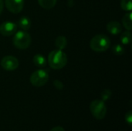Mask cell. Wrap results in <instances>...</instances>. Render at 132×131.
<instances>
[{
  "mask_svg": "<svg viewBox=\"0 0 132 131\" xmlns=\"http://www.w3.org/2000/svg\"><path fill=\"white\" fill-rule=\"evenodd\" d=\"M47 63L53 69H61L67 63V54L61 49H56L50 53Z\"/></svg>",
  "mask_w": 132,
  "mask_h": 131,
  "instance_id": "6da1fadb",
  "label": "cell"
},
{
  "mask_svg": "<svg viewBox=\"0 0 132 131\" xmlns=\"http://www.w3.org/2000/svg\"><path fill=\"white\" fill-rule=\"evenodd\" d=\"M111 46V41L109 38L104 34H98L94 36L90 42L91 49L94 52H105L109 49Z\"/></svg>",
  "mask_w": 132,
  "mask_h": 131,
  "instance_id": "7a4b0ae2",
  "label": "cell"
},
{
  "mask_svg": "<svg viewBox=\"0 0 132 131\" xmlns=\"http://www.w3.org/2000/svg\"><path fill=\"white\" fill-rule=\"evenodd\" d=\"M32 42L31 36L25 30H19L15 32L12 42L13 45L19 49H26L29 47Z\"/></svg>",
  "mask_w": 132,
  "mask_h": 131,
  "instance_id": "3957f363",
  "label": "cell"
},
{
  "mask_svg": "<svg viewBox=\"0 0 132 131\" xmlns=\"http://www.w3.org/2000/svg\"><path fill=\"white\" fill-rule=\"evenodd\" d=\"M90 112L97 120H102L107 114V107L105 103L101 100H93L90 105Z\"/></svg>",
  "mask_w": 132,
  "mask_h": 131,
  "instance_id": "277c9868",
  "label": "cell"
},
{
  "mask_svg": "<svg viewBox=\"0 0 132 131\" xmlns=\"http://www.w3.org/2000/svg\"><path fill=\"white\" fill-rule=\"evenodd\" d=\"M49 80V74L43 69H38L33 72L30 76V83L33 86H43Z\"/></svg>",
  "mask_w": 132,
  "mask_h": 131,
  "instance_id": "5b68a950",
  "label": "cell"
},
{
  "mask_svg": "<svg viewBox=\"0 0 132 131\" xmlns=\"http://www.w3.org/2000/svg\"><path fill=\"white\" fill-rule=\"evenodd\" d=\"M19 65V60L13 56H5L1 60V66L6 71L15 70Z\"/></svg>",
  "mask_w": 132,
  "mask_h": 131,
  "instance_id": "8992f818",
  "label": "cell"
},
{
  "mask_svg": "<svg viewBox=\"0 0 132 131\" xmlns=\"http://www.w3.org/2000/svg\"><path fill=\"white\" fill-rule=\"evenodd\" d=\"M6 8L13 14L19 13L24 6V0H5Z\"/></svg>",
  "mask_w": 132,
  "mask_h": 131,
  "instance_id": "52a82bcc",
  "label": "cell"
},
{
  "mask_svg": "<svg viewBox=\"0 0 132 131\" xmlns=\"http://www.w3.org/2000/svg\"><path fill=\"white\" fill-rule=\"evenodd\" d=\"M17 30V25L15 22L6 21L0 25V33L4 36H10L14 35Z\"/></svg>",
  "mask_w": 132,
  "mask_h": 131,
  "instance_id": "ba28073f",
  "label": "cell"
},
{
  "mask_svg": "<svg viewBox=\"0 0 132 131\" xmlns=\"http://www.w3.org/2000/svg\"><path fill=\"white\" fill-rule=\"evenodd\" d=\"M107 30L112 35H118L122 32V25L117 21H111L108 23Z\"/></svg>",
  "mask_w": 132,
  "mask_h": 131,
  "instance_id": "9c48e42d",
  "label": "cell"
},
{
  "mask_svg": "<svg viewBox=\"0 0 132 131\" xmlns=\"http://www.w3.org/2000/svg\"><path fill=\"white\" fill-rule=\"evenodd\" d=\"M33 64L39 68H44L47 64V60L44 56L41 54H36L32 58Z\"/></svg>",
  "mask_w": 132,
  "mask_h": 131,
  "instance_id": "30bf717a",
  "label": "cell"
},
{
  "mask_svg": "<svg viewBox=\"0 0 132 131\" xmlns=\"http://www.w3.org/2000/svg\"><path fill=\"white\" fill-rule=\"evenodd\" d=\"M19 27L25 31H27L30 29L31 25H32V22L30 20V19L27 16H23L22 18H20V19L19 20L18 22Z\"/></svg>",
  "mask_w": 132,
  "mask_h": 131,
  "instance_id": "8fae6325",
  "label": "cell"
},
{
  "mask_svg": "<svg viewBox=\"0 0 132 131\" xmlns=\"http://www.w3.org/2000/svg\"><path fill=\"white\" fill-rule=\"evenodd\" d=\"M122 24L125 26V28L127 30L131 31L132 29V19H131V12H127L123 19H122Z\"/></svg>",
  "mask_w": 132,
  "mask_h": 131,
  "instance_id": "7c38bea8",
  "label": "cell"
},
{
  "mask_svg": "<svg viewBox=\"0 0 132 131\" xmlns=\"http://www.w3.org/2000/svg\"><path fill=\"white\" fill-rule=\"evenodd\" d=\"M38 3L43 8L51 9L56 5V0H38Z\"/></svg>",
  "mask_w": 132,
  "mask_h": 131,
  "instance_id": "4fadbf2b",
  "label": "cell"
},
{
  "mask_svg": "<svg viewBox=\"0 0 132 131\" xmlns=\"http://www.w3.org/2000/svg\"><path fill=\"white\" fill-rule=\"evenodd\" d=\"M67 45V40L65 36H60L55 40V46L58 48V49H64Z\"/></svg>",
  "mask_w": 132,
  "mask_h": 131,
  "instance_id": "5bb4252c",
  "label": "cell"
},
{
  "mask_svg": "<svg viewBox=\"0 0 132 131\" xmlns=\"http://www.w3.org/2000/svg\"><path fill=\"white\" fill-rule=\"evenodd\" d=\"M132 34L131 31L127 30L121 33V42L124 45H128L131 42Z\"/></svg>",
  "mask_w": 132,
  "mask_h": 131,
  "instance_id": "9a60e30c",
  "label": "cell"
},
{
  "mask_svg": "<svg viewBox=\"0 0 132 131\" xmlns=\"http://www.w3.org/2000/svg\"><path fill=\"white\" fill-rule=\"evenodd\" d=\"M132 0H121V7L123 10L131 12L132 9Z\"/></svg>",
  "mask_w": 132,
  "mask_h": 131,
  "instance_id": "2e32d148",
  "label": "cell"
},
{
  "mask_svg": "<svg viewBox=\"0 0 132 131\" xmlns=\"http://www.w3.org/2000/svg\"><path fill=\"white\" fill-rule=\"evenodd\" d=\"M112 51L116 56H121L125 53V48L121 44H116L112 47Z\"/></svg>",
  "mask_w": 132,
  "mask_h": 131,
  "instance_id": "e0dca14e",
  "label": "cell"
},
{
  "mask_svg": "<svg viewBox=\"0 0 132 131\" xmlns=\"http://www.w3.org/2000/svg\"><path fill=\"white\" fill-rule=\"evenodd\" d=\"M111 94H112L111 91L110 90H108V89H106V90H103V91L101 92V100H103L104 102H105V101L108 100L111 98Z\"/></svg>",
  "mask_w": 132,
  "mask_h": 131,
  "instance_id": "ac0fdd59",
  "label": "cell"
},
{
  "mask_svg": "<svg viewBox=\"0 0 132 131\" xmlns=\"http://www.w3.org/2000/svg\"><path fill=\"white\" fill-rule=\"evenodd\" d=\"M125 121L131 127L132 124V112L130 110L125 114Z\"/></svg>",
  "mask_w": 132,
  "mask_h": 131,
  "instance_id": "d6986e66",
  "label": "cell"
},
{
  "mask_svg": "<svg viewBox=\"0 0 132 131\" xmlns=\"http://www.w3.org/2000/svg\"><path fill=\"white\" fill-rule=\"evenodd\" d=\"M53 85L54 86L56 87V89L59 90H61L63 89L64 86H63V83L60 81V80H56L53 81Z\"/></svg>",
  "mask_w": 132,
  "mask_h": 131,
  "instance_id": "ffe728a7",
  "label": "cell"
},
{
  "mask_svg": "<svg viewBox=\"0 0 132 131\" xmlns=\"http://www.w3.org/2000/svg\"><path fill=\"white\" fill-rule=\"evenodd\" d=\"M50 131H65V130H64V129H63L62 127L58 126V127H53L52 130H50Z\"/></svg>",
  "mask_w": 132,
  "mask_h": 131,
  "instance_id": "44dd1931",
  "label": "cell"
},
{
  "mask_svg": "<svg viewBox=\"0 0 132 131\" xmlns=\"http://www.w3.org/2000/svg\"><path fill=\"white\" fill-rule=\"evenodd\" d=\"M3 8H4V2L3 0H0V15L3 11Z\"/></svg>",
  "mask_w": 132,
  "mask_h": 131,
  "instance_id": "7402d4cb",
  "label": "cell"
}]
</instances>
